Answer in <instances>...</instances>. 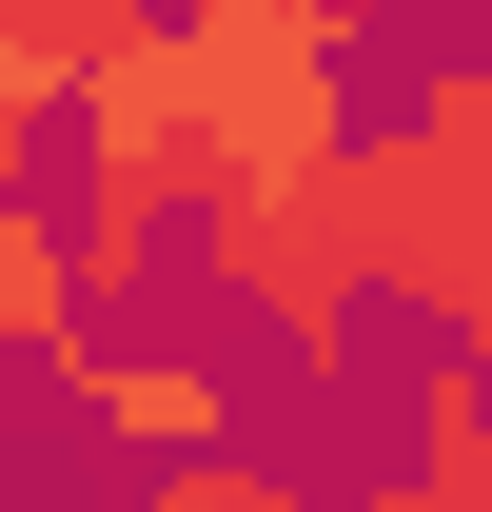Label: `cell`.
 <instances>
[{"label":"cell","instance_id":"3957f363","mask_svg":"<svg viewBox=\"0 0 492 512\" xmlns=\"http://www.w3.org/2000/svg\"><path fill=\"white\" fill-rule=\"evenodd\" d=\"M335 178H355V256H374V296H414V316L492 375V158H453V138H414V119H374Z\"/></svg>","mask_w":492,"mask_h":512},{"label":"cell","instance_id":"30bf717a","mask_svg":"<svg viewBox=\"0 0 492 512\" xmlns=\"http://www.w3.org/2000/svg\"><path fill=\"white\" fill-rule=\"evenodd\" d=\"M355 20H374V0H355ZM394 20H414V0H394Z\"/></svg>","mask_w":492,"mask_h":512},{"label":"cell","instance_id":"ba28073f","mask_svg":"<svg viewBox=\"0 0 492 512\" xmlns=\"http://www.w3.org/2000/svg\"><path fill=\"white\" fill-rule=\"evenodd\" d=\"M158 20H178V0H0V40H20V79H40L60 119H79V79H119Z\"/></svg>","mask_w":492,"mask_h":512},{"label":"cell","instance_id":"6da1fadb","mask_svg":"<svg viewBox=\"0 0 492 512\" xmlns=\"http://www.w3.org/2000/svg\"><path fill=\"white\" fill-rule=\"evenodd\" d=\"M197 40V197L217 178H315V158H355V0H178Z\"/></svg>","mask_w":492,"mask_h":512},{"label":"cell","instance_id":"9c48e42d","mask_svg":"<svg viewBox=\"0 0 492 512\" xmlns=\"http://www.w3.org/2000/svg\"><path fill=\"white\" fill-rule=\"evenodd\" d=\"M119 512H355V493H315V473H276V453H178V473H138Z\"/></svg>","mask_w":492,"mask_h":512},{"label":"cell","instance_id":"277c9868","mask_svg":"<svg viewBox=\"0 0 492 512\" xmlns=\"http://www.w3.org/2000/svg\"><path fill=\"white\" fill-rule=\"evenodd\" d=\"M60 394L138 453V473H178V453H237V394H217V355H119V335H99Z\"/></svg>","mask_w":492,"mask_h":512},{"label":"cell","instance_id":"5b68a950","mask_svg":"<svg viewBox=\"0 0 492 512\" xmlns=\"http://www.w3.org/2000/svg\"><path fill=\"white\" fill-rule=\"evenodd\" d=\"M355 512H492V375L473 355H414V473Z\"/></svg>","mask_w":492,"mask_h":512},{"label":"cell","instance_id":"8992f818","mask_svg":"<svg viewBox=\"0 0 492 512\" xmlns=\"http://www.w3.org/2000/svg\"><path fill=\"white\" fill-rule=\"evenodd\" d=\"M60 197H79L60 256H79V296H99V335H119V296H158V276H178L197 217H178V197H119V178H60Z\"/></svg>","mask_w":492,"mask_h":512},{"label":"cell","instance_id":"7a4b0ae2","mask_svg":"<svg viewBox=\"0 0 492 512\" xmlns=\"http://www.w3.org/2000/svg\"><path fill=\"white\" fill-rule=\"evenodd\" d=\"M197 276L237 296L315 394H355V316H374V256H355V178H217L197 197Z\"/></svg>","mask_w":492,"mask_h":512},{"label":"cell","instance_id":"52a82bcc","mask_svg":"<svg viewBox=\"0 0 492 512\" xmlns=\"http://www.w3.org/2000/svg\"><path fill=\"white\" fill-rule=\"evenodd\" d=\"M0 355H40V375L99 355V296H79V256H60V197H40V217H0Z\"/></svg>","mask_w":492,"mask_h":512}]
</instances>
